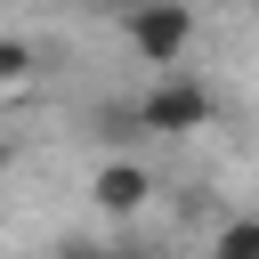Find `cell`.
<instances>
[{
  "mask_svg": "<svg viewBox=\"0 0 259 259\" xmlns=\"http://www.w3.org/2000/svg\"><path fill=\"white\" fill-rule=\"evenodd\" d=\"M121 40L146 65H178L194 49V0H130L121 8Z\"/></svg>",
  "mask_w": 259,
  "mask_h": 259,
  "instance_id": "1",
  "label": "cell"
},
{
  "mask_svg": "<svg viewBox=\"0 0 259 259\" xmlns=\"http://www.w3.org/2000/svg\"><path fill=\"white\" fill-rule=\"evenodd\" d=\"M130 121H138V130H154V138H186V130H202V121H210V89H202L194 73H162V81L130 105Z\"/></svg>",
  "mask_w": 259,
  "mask_h": 259,
  "instance_id": "2",
  "label": "cell"
},
{
  "mask_svg": "<svg viewBox=\"0 0 259 259\" xmlns=\"http://www.w3.org/2000/svg\"><path fill=\"white\" fill-rule=\"evenodd\" d=\"M89 194H97V210H105V219H138V210L154 202V170H146V162H130V154H113V162L97 170V186H89Z\"/></svg>",
  "mask_w": 259,
  "mask_h": 259,
  "instance_id": "3",
  "label": "cell"
},
{
  "mask_svg": "<svg viewBox=\"0 0 259 259\" xmlns=\"http://www.w3.org/2000/svg\"><path fill=\"white\" fill-rule=\"evenodd\" d=\"M210 259H259V219H227L210 235Z\"/></svg>",
  "mask_w": 259,
  "mask_h": 259,
  "instance_id": "4",
  "label": "cell"
},
{
  "mask_svg": "<svg viewBox=\"0 0 259 259\" xmlns=\"http://www.w3.org/2000/svg\"><path fill=\"white\" fill-rule=\"evenodd\" d=\"M32 81V49L24 40H0V89H24Z\"/></svg>",
  "mask_w": 259,
  "mask_h": 259,
  "instance_id": "5",
  "label": "cell"
},
{
  "mask_svg": "<svg viewBox=\"0 0 259 259\" xmlns=\"http://www.w3.org/2000/svg\"><path fill=\"white\" fill-rule=\"evenodd\" d=\"M57 259H146V251H105V243H65Z\"/></svg>",
  "mask_w": 259,
  "mask_h": 259,
  "instance_id": "6",
  "label": "cell"
},
{
  "mask_svg": "<svg viewBox=\"0 0 259 259\" xmlns=\"http://www.w3.org/2000/svg\"><path fill=\"white\" fill-rule=\"evenodd\" d=\"M73 8H130V0H73Z\"/></svg>",
  "mask_w": 259,
  "mask_h": 259,
  "instance_id": "7",
  "label": "cell"
}]
</instances>
